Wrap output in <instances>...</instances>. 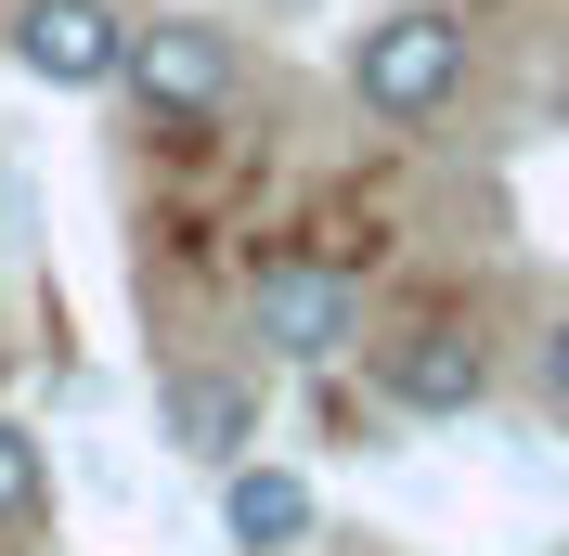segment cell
<instances>
[{
  "label": "cell",
  "mask_w": 569,
  "mask_h": 556,
  "mask_svg": "<svg viewBox=\"0 0 569 556\" xmlns=\"http://www.w3.org/2000/svg\"><path fill=\"white\" fill-rule=\"evenodd\" d=\"M0 52H13L39 91H117L130 13H117V0H13V13H0Z\"/></svg>",
  "instance_id": "cell-5"
},
{
  "label": "cell",
  "mask_w": 569,
  "mask_h": 556,
  "mask_svg": "<svg viewBox=\"0 0 569 556\" xmlns=\"http://www.w3.org/2000/svg\"><path fill=\"white\" fill-rule=\"evenodd\" d=\"M362 376H376L389 415L453 427V415L492 401V337H479L466 311H415V324H389V337H362Z\"/></svg>",
  "instance_id": "cell-2"
},
{
  "label": "cell",
  "mask_w": 569,
  "mask_h": 556,
  "mask_svg": "<svg viewBox=\"0 0 569 556\" xmlns=\"http://www.w3.org/2000/svg\"><path fill=\"white\" fill-rule=\"evenodd\" d=\"M0 13H13V0H0Z\"/></svg>",
  "instance_id": "cell-10"
},
{
  "label": "cell",
  "mask_w": 569,
  "mask_h": 556,
  "mask_svg": "<svg viewBox=\"0 0 569 556\" xmlns=\"http://www.w3.org/2000/svg\"><path fill=\"white\" fill-rule=\"evenodd\" d=\"M247 337L272 349V363H298V376H323V363H350L376 324H362V285L337 272V259H272V272L247 285Z\"/></svg>",
  "instance_id": "cell-4"
},
{
  "label": "cell",
  "mask_w": 569,
  "mask_h": 556,
  "mask_svg": "<svg viewBox=\"0 0 569 556\" xmlns=\"http://www.w3.org/2000/svg\"><path fill=\"white\" fill-rule=\"evenodd\" d=\"M233 27H208V13H142L130 27V66H117V91H130L156 130H208L220 105H233Z\"/></svg>",
  "instance_id": "cell-3"
},
{
  "label": "cell",
  "mask_w": 569,
  "mask_h": 556,
  "mask_svg": "<svg viewBox=\"0 0 569 556\" xmlns=\"http://www.w3.org/2000/svg\"><path fill=\"white\" fill-rule=\"evenodd\" d=\"M156 427H169V453H194V466H247L259 376H233V363H169V376H156Z\"/></svg>",
  "instance_id": "cell-6"
},
{
  "label": "cell",
  "mask_w": 569,
  "mask_h": 556,
  "mask_svg": "<svg viewBox=\"0 0 569 556\" xmlns=\"http://www.w3.org/2000/svg\"><path fill=\"white\" fill-rule=\"evenodd\" d=\"M531 388H543V401H557V415H569V311L543 324V349H531Z\"/></svg>",
  "instance_id": "cell-9"
},
{
  "label": "cell",
  "mask_w": 569,
  "mask_h": 556,
  "mask_svg": "<svg viewBox=\"0 0 569 556\" xmlns=\"http://www.w3.org/2000/svg\"><path fill=\"white\" fill-rule=\"evenodd\" d=\"M466 13H440V0H401V13H376V27L350 39V105L389 117V130H427V117L466 105Z\"/></svg>",
  "instance_id": "cell-1"
},
{
  "label": "cell",
  "mask_w": 569,
  "mask_h": 556,
  "mask_svg": "<svg viewBox=\"0 0 569 556\" xmlns=\"http://www.w3.org/2000/svg\"><path fill=\"white\" fill-rule=\"evenodd\" d=\"M311 518H323V505H311V479H298V466H259V453H247V466H220V544H233V556L311 544Z\"/></svg>",
  "instance_id": "cell-7"
},
{
  "label": "cell",
  "mask_w": 569,
  "mask_h": 556,
  "mask_svg": "<svg viewBox=\"0 0 569 556\" xmlns=\"http://www.w3.org/2000/svg\"><path fill=\"white\" fill-rule=\"evenodd\" d=\"M52 518V453H39V427L0 415V530H39Z\"/></svg>",
  "instance_id": "cell-8"
}]
</instances>
